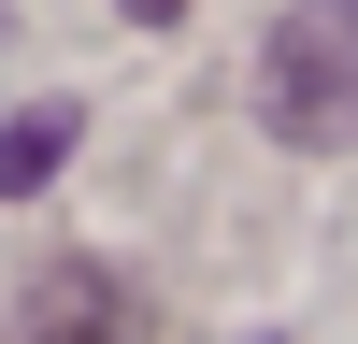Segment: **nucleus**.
I'll return each instance as SVG.
<instances>
[{"instance_id": "4", "label": "nucleus", "mask_w": 358, "mask_h": 344, "mask_svg": "<svg viewBox=\"0 0 358 344\" xmlns=\"http://www.w3.org/2000/svg\"><path fill=\"white\" fill-rule=\"evenodd\" d=\"M129 15H143V29H158V15H172V0H129Z\"/></svg>"}, {"instance_id": "3", "label": "nucleus", "mask_w": 358, "mask_h": 344, "mask_svg": "<svg viewBox=\"0 0 358 344\" xmlns=\"http://www.w3.org/2000/svg\"><path fill=\"white\" fill-rule=\"evenodd\" d=\"M57 158H72V101H29L15 129H0V187H43Z\"/></svg>"}, {"instance_id": "2", "label": "nucleus", "mask_w": 358, "mask_h": 344, "mask_svg": "<svg viewBox=\"0 0 358 344\" xmlns=\"http://www.w3.org/2000/svg\"><path fill=\"white\" fill-rule=\"evenodd\" d=\"M15 344H143V315H129V287L101 258H43L29 301H15Z\"/></svg>"}, {"instance_id": "1", "label": "nucleus", "mask_w": 358, "mask_h": 344, "mask_svg": "<svg viewBox=\"0 0 358 344\" xmlns=\"http://www.w3.org/2000/svg\"><path fill=\"white\" fill-rule=\"evenodd\" d=\"M258 129L301 158H358V0H287L258 29Z\"/></svg>"}]
</instances>
